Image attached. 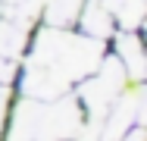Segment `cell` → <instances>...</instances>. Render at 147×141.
I'll return each mask as SVG.
<instances>
[{"mask_svg":"<svg viewBox=\"0 0 147 141\" xmlns=\"http://www.w3.org/2000/svg\"><path fill=\"white\" fill-rule=\"evenodd\" d=\"M119 54H122V63H128V69L135 72V79H141L144 75V54H141V41L135 38V35H125L122 41H119Z\"/></svg>","mask_w":147,"mask_h":141,"instance_id":"6da1fadb","label":"cell"},{"mask_svg":"<svg viewBox=\"0 0 147 141\" xmlns=\"http://www.w3.org/2000/svg\"><path fill=\"white\" fill-rule=\"evenodd\" d=\"M78 6H82V0H50L47 19H50L53 25H63V22H69V19L78 13Z\"/></svg>","mask_w":147,"mask_h":141,"instance_id":"7a4b0ae2","label":"cell"},{"mask_svg":"<svg viewBox=\"0 0 147 141\" xmlns=\"http://www.w3.org/2000/svg\"><path fill=\"white\" fill-rule=\"evenodd\" d=\"M122 141H144V132H141V125H135V132H131V135H125Z\"/></svg>","mask_w":147,"mask_h":141,"instance_id":"3957f363","label":"cell"}]
</instances>
